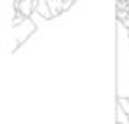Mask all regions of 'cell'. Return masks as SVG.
<instances>
[{"label": "cell", "mask_w": 129, "mask_h": 124, "mask_svg": "<svg viewBox=\"0 0 129 124\" xmlns=\"http://www.w3.org/2000/svg\"><path fill=\"white\" fill-rule=\"evenodd\" d=\"M36 13L41 14L44 20H53L50 6H48V0H37V2H36Z\"/></svg>", "instance_id": "obj_3"}, {"label": "cell", "mask_w": 129, "mask_h": 124, "mask_svg": "<svg viewBox=\"0 0 129 124\" xmlns=\"http://www.w3.org/2000/svg\"><path fill=\"white\" fill-rule=\"evenodd\" d=\"M48 6H50V11H51L53 18H58V16H62L66 13L64 0H48Z\"/></svg>", "instance_id": "obj_2"}, {"label": "cell", "mask_w": 129, "mask_h": 124, "mask_svg": "<svg viewBox=\"0 0 129 124\" xmlns=\"http://www.w3.org/2000/svg\"><path fill=\"white\" fill-rule=\"evenodd\" d=\"M37 32V25L34 23L32 18H27L23 23L14 25L13 27V36H14V44H13V52H16L18 48H21L34 34Z\"/></svg>", "instance_id": "obj_1"}]
</instances>
